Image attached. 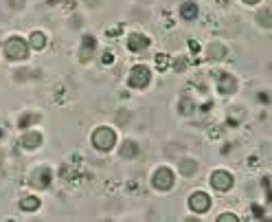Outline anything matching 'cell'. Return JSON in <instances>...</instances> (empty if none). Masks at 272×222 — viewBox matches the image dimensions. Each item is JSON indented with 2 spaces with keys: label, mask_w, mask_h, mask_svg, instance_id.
<instances>
[{
  "label": "cell",
  "mask_w": 272,
  "mask_h": 222,
  "mask_svg": "<svg viewBox=\"0 0 272 222\" xmlns=\"http://www.w3.org/2000/svg\"><path fill=\"white\" fill-rule=\"evenodd\" d=\"M114 141H117V134H114V130H110V128H97L93 132V145L97 150H101V152L112 150Z\"/></svg>",
  "instance_id": "6da1fadb"
},
{
  "label": "cell",
  "mask_w": 272,
  "mask_h": 222,
  "mask_svg": "<svg viewBox=\"0 0 272 222\" xmlns=\"http://www.w3.org/2000/svg\"><path fill=\"white\" fill-rule=\"evenodd\" d=\"M3 51H5V57H9V59H24L29 55V46L22 38H9L5 42Z\"/></svg>",
  "instance_id": "7a4b0ae2"
},
{
  "label": "cell",
  "mask_w": 272,
  "mask_h": 222,
  "mask_svg": "<svg viewBox=\"0 0 272 222\" xmlns=\"http://www.w3.org/2000/svg\"><path fill=\"white\" fill-rule=\"evenodd\" d=\"M152 183H154V187L160 189V191L171 189V185H173V172L169 170V167H158V170L154 172V176H152Z\"/></svg>",
  "instance_id": "3957f363"
},
{
  "label": "cell",
  "mask_w": 272,
  "mask_h": 222,
  "mask_svg": "<svg viewBox=\"0 0 272 222\" xmlns=\"http://www.w3.org/2000/svg\"><path fill=\"white\" fill-rule=\"evenodd\" d=\"M149 80H152V73H149L147 66L138 64L132 68V73H130V86L132 88H145L149 84Z\"/></svg>",
  "instance_id": "277c9868"
},
{
  "label": "cell",
  "mask_w": 272,
  "mask_h": 222,
  "mask_svg": "<svg viewBox=\"0 0 272 222\" xmlns=\"http://www.w3.org/2000/svg\"><path fill=\"white\" fill-rule=\"evenodd\" d=\"M211 185H213V189H217V191H228L233 187V176L224 170H217V172H213V176H211Z\"/></svg>",
  "instance_id": "5b68a950"
},
{
  "label": "cell",
  "mask_w": 272,
  "mask_h": 222,
  "mask_svg": "<svg viewBox=\"0 0 272 222\" xmlns=\"http://www.w3.org/2000/svg\"><path fill=\"white\" fill-rule=\"evenodd\" d=\"M189 207H191V211H196V213H204V211H209V207H211V198L204 194V191H196V194H191V198H189Z\"/></svg>",
  "instance_id": "8992f818"
},
{
  "label": "cell",
  "mask_w": 272,
  "mask_h": 222,
  "mask_svg": "<svg viewBox=\"0 0 272 222\" xmlns=\"http://www.w3.org/2000/svg\"><path fill=\"white\" fill-rule=\"evenodd\" d=\"M51 176H53V172L48 170V167H38L31 176V185L38 189H44V187H48V183H51Z\"/></svg>",
  "instance_id": "52a82bcc"
},
{
  "label": "cell",
  "mask_w": 272,
  "mask_h": 222,
  "mask_svg": "<svg viewBox=\"0 0 272 222\" xmlns=\"http://www.w3.org/2000/svg\"><path fill=\"white\" fill-rule=\"evenodd\" d=\"M147 46H149V38L143 33H132L128 38V49L132 53H141V51L147 49Z\"/></svg>",
  "instance_id": "ba28073f"
},
{
  "label": "cell",
  "mask_w": 272,
  "mask_h": 222,
  "mask_svg": "<svg viewBox=\"0 0 272 222\" xmlns=\"http://www.w3.org/2000/svg\"><path fill=\"white\" fill-rule=\"evenodd\" d=\"M217 88H220L222 95H233L237 91V80H235L233 75H220V80H217Z\"/></svg>",
  "instance_id": "9c48e42d"
},
{
  "label": "cell",
  "mask_w": 272,
  "mask_h": 222,
  "mask_svg": "<svg viewBox=\"0 0 272 222\" xmlns=\"http://www.w3.org/2000/svg\"><path fill=\"white\" fill-rule=\"evenodd\" d=\"M20 143H22V147H27V150H35L42 145V134L40 132H27V134H22Z\"/></svg>",
  "instance_id": "30bf717a"
},
{
  "label": "cell",
  "mask_w": 272,
  "mask_h": 222,
  "mask_svg": "<svg viewBox=\"0 0 272 222\" xmlns=\"http://www.w3.org/2000/svg\"><path fill=\"white\" fill-rule=\"evenodd\" d=\"M20 209H22V211H38V209H40V198H35V196L22 198V200H20Z\"/></svg>",
  "instance_id": "8fae6325"
},
{
  "label": "cell",
  "mask_w": 272,
  "mask_h": 222,
  "mask_svg": "<svg viewBox=\"0 0 272 222\" xmlns=\"http://www.w3.org/2000/svg\"><path fill=\"white\" fill-rule=\"evenodd\" d=\"M93 49H95V38H90V35H86L83 38V46H81V62H88L90 55H93Z\"/></svg>",
  "instance_id": "7c38bea8"
},
{
  "label": "cell",
  "mask_w": 272,
  "mask_h": 222,
  "mask_svg": "<svg viewBox=\"0 0 272 222\" xmlns=\"http://www.w3.org/2000/svg\"><path fill=\"white\" fill-rule=\"evenodd\" d=\"M180 16H183L185 20H193V18H198V5L196 3H185L183 7H180Z\"/></svg>",
  "instance_id": "4fadbf2b"
},
{
  "label": "cell",
  "mask_w": 272,
  "mask_h": 222,
  "mask_svg": "<svg viewBox=\"0 0 272 222\" xmlns=\"http://www.w3.org/2000/svg\"><path fill=\"white\" fill-rule=\"evenodd\" d=\"M196 170H198V163L193 159H185L183 163H180V172L185 174V176H193L196 174Z\"/></svg>",
  "instance_id": "5bb4252c"
},
{
  "label": "cell",
  "mask_w": 272,
  "mask_h": 222,
  "mask_svg": "<svg viewBox=\"0 0 272 222\" xmlns=\"http://www.w3.org/2000/svg\"><path fill=\"white\" fill-rule=\"evenodd\" d=\"M31 46H33V49H44V46H46V35L44 33H42V31H33L31 33Z\"/></svg>",
  "instance_id": "9a60e30c"
},
{
  "label": "cell",
  "mask_w": 272,
  "mask_h": 222,
  "mask_svg": "<svg viewBox=\"0 0 272 222\" xmlns=\"http://www.w3.org/2000/svg\"><path fill=\"white\" fill-rule=\"evenodd\" d=\"M136 152H138L136 143H132V141H125L123 150H121V157H123V159H132V157H136Z\"/></svg>",
  "instance_id": "2e32d148"
},
{
  "label": "cell",
  "mask_w": 272,
  "mask_h": 222,
  "mask_svg": "<svg viewBox=\"0 0 272 222\" xmlns=\"http://www.w3.org/2000/svg\"><path fill=\"white\" fill-rule=\"evenodd\" d=\"M33 121H40V115H24L20 117V128H29V125H33Z\"/></svg>",
  "instance_id": "e0dca14e"
},
{
  "label": "cell",
  "mask_w": 272,
  "mask_h": 222,
  "mask_svg": "<svg viewBox=\"0 0 272 222\" xmlns=\"http://www.w3.org/2000/svg\"><path fill=\"white\" fill-rule=\"evenodd\" d=\"M209 51H211V57H213V59H222V57H224V53H226V49L222 44H213Z\"/></svg>",
  "instance_id": "ac0fdd59"
},
{
  "label": "cell",
  "mask_w": 272,
  "mask_h": 222,
  "mask_svg": "<svg viewBox=\"0 0 272 222\" xmlns=\"http://www.w3.org/2000/svg\"><path fill=\"white\" fill-rule=\"evenodd\" d=\"M180 112L183 115H191L193 112V101L189 97H183V101H180Z\"/></svg>",
  "instance_id": "d6986e66"
},
{
  "label": "cell",
  "mask_w": 272,
  "mask_h": 222,
  "mask_svg": "<svg viewBox=\"0 0 272 222\" xmlns=\"http://www.w3.org/2000/svg\"><path fill=\"white\" fill-rule=\"evenodd\" d=\"M259 22H261L265 29H270V27H272V18H270V11H268V9H263L261 14H259Z\"/></svg>",
  "instance_id": "ffe728a7"
},
{
  "label": "cell",
  "mask_w": 272,
  "mask_h": 222,
  "mask_svg": "<svg viewBox=\"0 0 272 222\" xmlns=\"http://www.w3.org/2000/svg\"><path fill=\"white\" fill-rule=\"evenodd\" d=\"M217 222H237V215L224 213V215H220V218H217Z\"/></svg>",
  "instance_id": "44dd1931"
},
{
  "label": "cell",
  "mask_w": 272,
  "mask_h": 222,
  "mask_svg": "<svg viewBox=\"0 0 272 222\" xmlns=\"http://www.w3.org/2000/svg\"><path fill=\"white\" fill-rule=\"evenodd\" d=\"M252 215H257V218H263V209H261V207H252Z\"/></svg>",
  "instance_id": "7402d4cb"
},
{
  "label": "cell",
  "mask_w": 272,
  "mask_h": 222,
  "mask_svg": "<svg viewBox=\"0 0 272 222\" xmlns=\"http://www.w3.org/2000/svg\"><path fill=\"white\" fill-rule=\"evenodd\" d=\"M101 62H104V64H110V62H112V53H106V55L101 57Z\"/></svg>",
  "instance_id": "603a6c76"
},
{
  "label": "cell",
  "mask_w": 272,
  "mask_h": 222,
  "mask_svg": "<svg viewBox=\"0 0 272 222\" xmlns=\"http://www.w3.org/2000/svg\"><path fill=\"white\" fill-rule=\"evenodd\" d=\"M11 7H14V9H20V7H22V0H11Z\"/></svg>",
  "instance_id": "cb8c5ba5"
},
{
  "label": "cell",
  "mask_w": 272,
  "mask_h": 222,
  "mask_svg": "<svg viewBox=\"0 0 272 222\" xmlns=\"http://www.w3.org/2000/svg\"><path fill=\"white\" fill-rule=\"evenodd\" d=\"M244 3H246V5H257L259 0H244Z\"/></svg>",
  "instance_id": "d4e9b609"
}]
</instances>
